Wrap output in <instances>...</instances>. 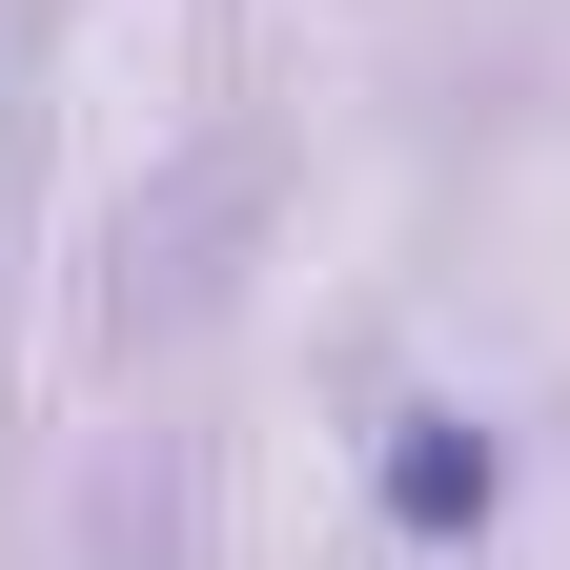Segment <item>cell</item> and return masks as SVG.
<instances>
[{
	"instance_id": "1",
	"label": "cell",
	"mask_w": 570,
	"mask_h": 570,
	"mask_svg": "<svg viewBox=\"0 0 570 570\" xmlns=\"http://www.w3.org/2000/svg\"><path fill=\"white\" fill-rule=\"evenodd\" d=\"M367 510H387V550H489V510H510L489 407H387L367 428Z\"/></svg>"
}]
</instances>
